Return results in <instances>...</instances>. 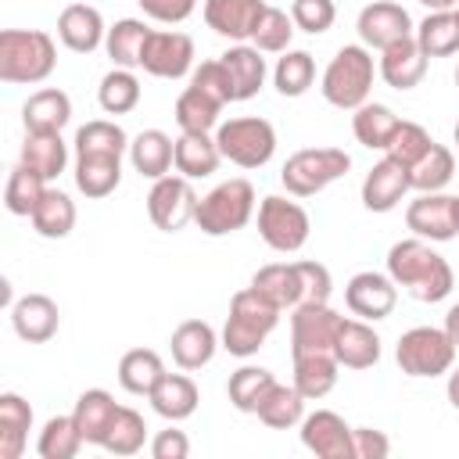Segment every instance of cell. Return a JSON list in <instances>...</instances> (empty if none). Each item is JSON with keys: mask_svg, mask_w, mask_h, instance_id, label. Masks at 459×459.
Listing matches in <instances>:
<instances>
[{"mask_svg": "<svg viewBox=\"0 0 459 459\" xmlns=\"http://www.w3.org/2000/svg\"><path fill=\"white\" fill-rule=\"evenodd\" d=\"M18 161L50 183L68 169V143L61 133H25Z\"/></svg>", "mask_w": 459, "mask_h": 459, "instance_id": "30", "label": "cell"}, {"mask_svg": "<svg viewBox=\"0 0 459 459\" xmlns=\"http://www.w3.org/2000/svg\"><path fill=\"white\" fill-rule=\"evenodd\" d=\"M455 344L445 326H412L394 344V362L405 377H445L455 362Z\"/></svg>", "mask_w": 459, "mask_h": 459, "instance_id": "8", "label": "cell"}, {"mask_svg": "<svg viewBox=\"0 0 459 459\" xmlns=\"http://www.w3.org/2000/svg\"><path fill=\"white\" fill-rule=\"evenodd\" d=\"M136 4L151 22L161 25H179L197 11V0H136Z\"/></svg>", "mask_w": 459, "mask_h": 459, "instance_id": "54", "label": "cell"}, {"mask_svg": "<svg viewBox=\"0 0 459 459\" xmlns=\"http://www.w3.org/2000/svg\"><path fill=\"white\" fill-rule=\"evenodd\" d=\"M194 179L186 176H161L154 179L151 194H147V215L161 233H179L186 222H194L197 215V194L190 186Z\"/></svg>", "mask_w": 459, "mask_h": 459, "instance_id": "10", "label": "cell"}, {"mask_svg": "<svg viewBox=\"0 0 459 459\" xmlns=\"http://www.w3.org/2000/svg\"><path fill=\"white\" fill-rule=\"evenodd\" d=\"M455 86H459V65H455Z\"/></svg>", "mask_w": 459, "mask_h": 459, "instance_id": "62", "label": "cell"}, {"mask_svg": "<svg viewBox=\"0 0 459 459\" xmlns=\"http://www.w3.org/2000/svg\"><path fill=\"white\" fill-rule=\"evenodd\" d=\"M219 61H222V68H226V75H230L233 104L258 97V90L265 86V57H262L258 47L237 43V47H230L226 54H219Z\"/></svg>", "mask_w": 459, "mask_h": 459, "instance_id": "25", "label": "cell"}, {"mask_svg": "<svg viewBox=\"0 0 459 459\" xmlns=\"http://www.w3.org/2000/svg\"><path fill=\"white\" fill-rule=\"evenodd\" d=\"M57 65V43L43 29H4L0 32V79L7 86H36L50 79Z\"/></svg>", "mask_w": 459, "mask_h": 459, "instance_id": "2", "label": "cell"}, {"mask_svg": "<svg viewBox=\"0 0 459 459\" xmlns=\"http://www.w3.org/2000/svg\"><path fill=\"white\" fill-rule=\"evenodd\" d=\"M68 122H72V100L57 86H43V90L29 93V100L22 104L25 133H61Z\"/></svg>", "mask_w": 459, "mask_h": 459, "instance_id": "27", "label": "cell"}, {"mask_svg": "<svg viewBox=\"0 0 459 459\" xmlns=\"http://www.w3.org/2000/svg\"><path fill=\"white\" fill-rule=\"evenodd\" d=\"M29 222H32V230H36L39 237H47V240H65V237L75 230V201H72L65 190L47 186V194L39 197L36 212L29 215Z\"/></svg>", "mask_w": 459, "mask_h": 459, "instance_id": "34", "label": "cell"}, {"mask_svg": "<svg viewBox=\"0 0 459 459\" xmlns=\"http://www.w3.org/2000/svg\"><path fill=\"white\" fill-rule=\"evenodd\" d=\"M344 305L351 316L366 319V323H377V319H387L398 305V283L387 276V273H355L348 283H344Z\"/></svg>", "mask_w": 459, "mask_h": 459, "instance_id": "14", "label": "cell"}, {"mask_svg": "<svg viewBox=\"0 0 459 459\" xmlns=\"http://www.w3.org/2000/svg\"><path fill=\"white\" fill-rule=\"evenodd\" d=\"M337 18V7L333 0H294L290 4V22L298 32H308V36H323Z\"/></svg>", "mask_w": 459, "mask_h": 459, "instance_id": "52", "label": "cell"}, {"mask_svg": "<svg viewBox=\"0 0 459 459\" xmlns=\"http://www.w3.org/2000/svg\"><path fill=\"white\" fill-rule=\"evenodd\" d=\"M430 143H434V136L420 126V122H409V118H402L398 122V129H394V136H391V143L384 147V154L391 158V161H398L405 172L430 151Z\"/></svg>", "mask_w": 459, "mask_h": 459, "instance_id": "50", "label": "cell"}, {"mask_svg": "<svg viewBox=\"0 0 459 459\" xmlns=\"http://www.w3.org/2000/svg\"><path fill=\"white\" fill-rule=\"evenodd\" d=\"M104 36H108V25L100 11L90 4H68L57 14V39L72 54H93L97 47H104Z\"/></svg>", "mask_w": 459, "mask_h": 459, "instance_id": "22", "label": "cell"}, {"mask_svg": "<svg viewBox=\"0 0 459 459\" xmlns=\"http://www.w3.org/2000/svg\"><path fill=\"white\" fill-rule=\"evenodd\" d=\"M222 100L212 97L208 90L201 86H186L179 97H176V122L183 133H212L219 126V115H222Z\"/></svg>", "mask_w": 459, "mask_h": 459, "instance_id": "36", "label": "cell"}, {"mask_svg": "<svg viewBox=\"0 0 459 459\" xmlns=\"http://www.w3.org/2000/svg\"><path fill=\"white\" fill-rule=\"evenodd\" d=\"M258 237L280 251V255H294L305 247L308 233H312V219L298 201H287L280 194H269L258 201Z\"/></svg>", "mask_w": 459, "mask_h": 459, "instance_id": "9", "label": "cell"}, {"mask_svg": "<svg viewBox=\"0 0 459 459\" xmlns=\"http://www.w3.org/2000/svg\"><path fill=\"white\" fill-rule=\"evenodd\" d=\"M273 384H276V377L265 366H240V369L230 373V384H226L230 405L237 412H258V405L265 402Z\"/></svg>", "mask_w": 459, "mask_h": 459, "instance_id": "42", "label": "cell"}, {"mask_svg": "<svg viewBox=\"0 0 459 459\" xmlns=\"http://www.w3.org/2000/svg\"><path fill=\"white\" fill-rule=\"evenodd\" d=\"M255 219V186L247 179H226L219 186H212L201 201H197V230L208 237H226L244 230Z\"/></svg>", "mask_w": 459, "mask_h": 459, "instance_id": "5", "label": "cell"}, {"mask_svg": "<svg viewBox=\"0 0 459 459\" xmlns=\"http://www.w3.org/2000/svg\"><path fill=\"white\" fill-rule=\"evenodd\" d=\"M355 32H359V43H362V47L384 50V47H391L394 39L412 36L416 25H412V18H409V11H405L402 4H394V0H373V4H366V7L359 11Z\"/></svg>", "mask_w": 459, "mask_h": 459, "instance_id": "15", "label": "cell"}, {"mask_svg": "<svg viewBox=\"0 0 459 459\" xmlns=\"http://www.w3.org/2000/svg\"><path fill=\"white\" fill-rule=\"evenodd\" d=\"M11 326L25 344H47L61 326V312H57L54 298L25 294L11 305Z\"/></svg>", "mask_w": 459, "mask_h": 459, "instance_id": "21", "label": "cell"}, {"mask_svg": "<svg viewBox=\"0 0 459 459\" xmlns=\"http://www.w3.org/2000/svg\"><path fill=\"white\" fill-rule=\"evenodd\" d=\"M387 276L409 298H416L423 305L445 301L452 294V287H455L452 265L430 247V240H420V237L391 244V251H387Z\"/></svg>", "mask_w": 459, "mask_h": 459, "instance_id": "1", "label": "cell"}, {"mask_svg": "<svg viewBox=\"0 0 459 459\" xmlns=\"http://www.w3.org/2000/svg\"><path fill=\"white\" fill-rule=\"evenodd\" d=\"M455 176V154L445 143H430V151L409 169V186L416 194H437Z\"/></svg>", "mask_w": 459, "mask_h": 459, "instance_id": "43", "label": "cell"}, {"mask_svg": "<svg viewBox=\"0 0 459 459\" xmlns=\"http://www.w3.org/2000/svg\"><path fill=\"white\" fill-rule=\"evenodd\" d=\"M276 323H280V308L255 287H244L230 301V316L222 326V348L237 359H247L269 341Z\"/></svg>", "mask_w": 459, "mask_h": 459, "instance_id": "4", "label": "cell"}, {"mask_svg": "<svg viewBox=\"0 0 459 459\" xmlns=\"http://www.w3.org/2000/svg\"><path fill=\"white\" fill-rule=\"evenodd\" d=\"M151 455L154 459H186L190 455V437L183 430H176V427L158 430L154 441H151Z\"/></svg>", "mask_w": 459, "mask_h": 459, "instance_id": "56", "label": "cell"}, {"mask_svg": "<svg viewBox=\"0 0 459 459\" xmlns=\"http://www.w3.org/2000/svg\"><path fill=\"white\" fill-rule=\"evenodd\" d=\"M409 190H412V186H409V172H405L398 161H391V158L384 154V158L366 172V179H362V208H366V212H377V215L394 212Z\"/></svg>", "mask_w": 459, "mask_h": 459, "instance_id": "19", "label": "cell"}, {"mask_svg": "<svg viewBox=\"0 0 459 459\" xmlns=\"http://www.w3.org/2000/svg\"><path fill=\"white\" fill-rule=\"evenodd\" d=\"M341 319L330 301H301L290 308V355H308V351H330L341 330Z\"/></svg>", "mask_w": 459, "mask_h": 459, "instance_id": "12", "label": "cell"}, {"mask_svg": "<svg viewBox=\"0 0 459 459\" xmlns=\"http://www.w3.org/2000/svg\"><path fill=\"white\" fill-rule=\"evenodd\" d=\"M445 394H448L452 409L459 412V366H455V369H448V384H445Z\"/></svg>", "mask_w": 459, "mask_h": 459, "instance_id": "58", "label": "cell"}, {"mask_svg": "<svg viewBox=\"0 0 459 459\" xmlns=\"http://www.w3.org/2000/svg\"><path fill=\"white\" fill-rule=\"evenodd\" d=\"M298 434H301V445H305L312 455H319V459H355L351 427H348L344 416H337L333 409L305 412Z\"/></svg>", "mask_w": 459, "mask_h": 459, "instance_id": "16", "label": "cell"}, {"mask_svg": "<svg viewBox=\"0 0 459 459\" xmlns=\"http://www.w3.org/2000/svg\"><path fill=\"white\" fill-rule=\"evenodd\" d=\"M316 82V57L308 50H283L273 68V86L280 97H301Z\"/></svg>", "mask_w": 459, "mask_h": 459, "instance_id": "45", "label": "cell"}, {"mask_svg": "<svg viewBox=\"0 0 459 459\" xmlns=\"http://www.w3.org/2000/svg\"><path fill=\"white\" fill-rule=\"evenodd\" d=\"M82 434L75 427L72 416H50L39 430V441H36V452L39 459H75L79 448H82Z\"/></svg>", "mask_w": 459, "mask_h": 459, "instance_id": "47", "label": "cell"}, {"mask_svg": "<svg viewBox=\"0 0 459 459\" xmlns=\"http://www.w3.org/2000/svg\"><path fill=\"white\" fill-rule=\"evenodd\" d=\"M147 402H151V409H154L161 420L179 423V420H190V416L197 412L201 391H197V384H194L186 373H165V377L154 384V391L147 394Z\"/></svg>", "mask_w": 459, "mask_h": 459, "instance_id": "28", "label": "cell"}, {"mask_svg": "<svg viewBox=\"0 0 459 459\" xmlns=\"http://www.w3.org/2000/svg\"><path fill=\"white\" fill-rule=\"evenodd\" d=\"M405 226L412 230V237L430 240V244H445L459 237V197L455 194H420L416 201H409L405 208Z\"/></svg>", "mask_w": 459, "mask_h": 459, "instance_id": "11", "label": "cell"}, {"mask_svg": "<svg viewBox=\"0 0 459 459\" xmlns=\"http://www.w3.org/2000/svg\"><path fill=\"white\" fill-rule=\"evenodd\" d=\"M348 169H351L348 151H341V147H305V151H294L283 161L280 183L287 186L290 197H316L319 190H326L330 183L348 176Z\"/></svg>", "mask_w": 459, "mask_h": 459, "instance_id": "6", "label": "cell"}, {"mask_svg": "<svg viewBox=\"0 0 459 459\" xmlns=\"http://www.w3.org/2000/svg\"><path fill=\"white\" fill-rule=\"evenodd\" d=\"M190 82L194 86H201V90H208L212 97H219L222 104H233V93H230V75H226V68H222V61L215 57V61H201L194 72H190Z\"/></svg>", "mask_w": 459, "mask_h": 459, "instance_id": "53", "label": "cell"}, {"mask_svg": "<svg viewBox=\"0 0 459 459\" xmlns=\"http://www.w3.org/2000/svg\"><path fill=\"white\" fill-rule=\"evenodd\" d=\"M251 287H255L258 294H265L280 312H290V308H298L301 301H308L301 262H273V265H262V269L251 276Z\"/></svg>", "mask_w": 459, "mask_h": 459, "instance_id": "20", "label": "cell"}, {"mask_svg": "<svg viewBox=\"0 0 459 459\" xmlns=\"http://www.w3.org/2000/svg\"><path fill=\"white\" fill-rule=\"evenodd\" d=\"M72 147H75V158H82V154L122 158V154H129V136H126V129H122L118 122H111V118H93V122H86V126L75 129Z\"/></svg>", "mask_w": 459, "mask_h": 459, "instance_id": "39", "label": "cell"}, {"mask_svg": "<svg viewBox=\"0 0 459 459\" xmlns=\"http://www.w3.org/2000/svg\"><path fill=\"white\" fill-rule=\"evenodd\" d=\"M427 11H455V4L459 0H420Z\"/></svg>", "mask_w": 459, "mask_h": 459, "instance_id": "59", "label": "cell"}, {"mask_svg": "<svg viewBox=\"0 0 459 459\" xmlns=\"http://www.w3.org/2000/svg\"><path fill=\"white\" fill-rule=\"evenodd\" d=\"M294 32L298 29H294V22H290L287 11L265 7V14L258 18V29L251 36V47H258L262 54H283V50H290V36Z\"/></svg>", "mask_w": 459, "mask_h": 459, "instance_id": "51", "label": "cell"}, {"mask_svg": "<svg viewBox=\"0 0 459 459\" xmlns=\"http://www.w3.org/2000/svg\"><path fill=\"white\" fill-rule=\"evenodd\" d=\"M222 151L212 133H179L176 136V172L186 179H204L219 169Z\"/></svg>", "mask_w": 459, "mask_h": 459, "instance_id": "32", "label": "cell"}, {"mask_svg": "<svg viewBox=\"0 0 459 459\" xmlns=\"http://www.w3.org/2000/svg\"><path fill=\"white\" fill-rule=\"evenodd\" d=\"M351 448H355V459H387L391 455V441L377 427H351Z\"/></svg>", "mask_w": 459, "mask_h": 459, "instance_id": "55", "label": "cell"}, {"mask_svg": "<svg viewBox=\"0 0 459 459\" xmlns=\"http://www.w3.org/2000/svg\"><path fill=\"white\" fill-rule=\"evenodd\" d=\"M255 416H258L265 427H273V430L301 427V420H305V394H301L294 384H280V380H276Z\"/></svg>", "mask_w": 459, "mask_h": 459, "instance_id": "41", "label": "cell"}, {"mask_svg": "<svg viewBox=\"0 0 459 459\" xmlns=\"http://www.w3.org/2000/svg\"><path fill=\"white\" fill-rule=\"evenodd\" d=\"M452 140H455V147H459V122H455V129H452Z\"/></svg>", "mask_w": 459, "mask_h": 459, "instance_id": "60", "label": "cell"}, {"mask_svg": "<svg viewBox=\"0 0 459 459\" xmlns=\"http://www.w3.org/2000/svg\"><path fill=\"white\" fill-rule=\"evenodd\" d=\"M147 36H151V29L140 18H118L108 29V36H104V50H108L111 65H118V68H140Z\"/></svg>", "mask_w": 459, "mask_h": 459, "instance_id": "38", "label": "cell"}, {"mask_svg": "<svg viewBox=\"0 0 459 459\" xmlns=\"http://www.w3.org/2000/svg\"><path fill=\"white\" fill-rule=\"evenodd\" d=\"M118 409H122V405H118L104 387L82 391V394L75 398V409H72V420H75L82 441L104 448V437H108V430H111V423H115V416H118Z\"/></svg>", "mask_w": 459, "mask_h": 459, "instance_id": "26", "label": "cell"}, {"mask_svg": "<svg viewBox=\"0 0 459 459\" xmlns=\"http://www.w3.org/2000/svg\"><path fill=\"white\" fill-rule=\"evenodd\" d=\"M341 362L330 351H308L294 355V387L305 394V402H319L337 387Z\"/></svg>", "mask_w": 459, "mask_h": 459, "instance_id": "33", "label": "cell"}, {"mask_svg": "<svg viewBox=\"0 0 459 459\" xmlns=\"http://www.w3.org/2000/svg\"><path fill=\"white\" fill-rule=\"evenodd\" d=\"M122 183V158H104V154H82L75 158V186L82 197L100 201L115 194Z\"/></svg>", "mask_w": 459, "mask_h": 459, "instance_id": "35", "label": "cell"}, {"mask_svg": "<svg viewBox=\"0 0 459 459\" xmlns=\"http://www.w3.org/2000/svg\"><path fill=\"white\" fill-rule=\"evenodd\" d=\"M452 14H455V22H459V4H455V11H452Z\"/></svg>", "mask_w": 459, "mask_h": 459, "instance_id": "61", "label": "cell"}, {"mask_svg": "<svg viewBox=\"0 0 459 459\" xmlns=\"http://www.w3.org/2000/svg\"><path fill=\"white\" fill-rule=\"evenodd\" d=\"M97 104L104 115H129L140 104V79L133 68H111L97 86Z\"/></svg>", "mask_w": 459, "mask_h": 459, "instance_id": "46", "label": "cell"}, {"mask_svg": "<svg viewBox=\"0 0 459 459\" xmlns=\"http://www.w3.org/2000/svg\"><path fill=\"white\" fill-rule=\"evenodd\" d=\"M265 7V0H204V25L222 39L247 43Z\"/></svg>", "mask_w": 459, "mask_h": 459, "instance_id": "17", "label": "cell"}, {"mask_svg": "<svg viewBox=\"0 0 459 459\" xmlns=\"http://www.w3.org/2000/svg\"><path fill=\"white\" fill-rule=\"evenodd\" d=\"M215 143L222 158L233 161L237 169H262L276 154V129L269 118L240 115V118H226L215 126Z\"/></svg>", "mask_w": 459, "mask_h": 459, "instance_id": "7", "label": "cell"}, {"mask_svg": "<svg viewBox=\"0 0 459 459\" xmlns=\"http://www.w3.org/2000/svg\"><path fill=\"white\" fill-rule=\"evenodd\" d=\"M161 377H165V362L151 348H133V351H126L118 359V384L129 394H143L147 398Z\"/></svg>", "mask_w": 459, "mask_h": 459, "instance_id": "40", "label": "cell"}, {"mask_svg": "<svg viewBox=\"0 0 459 459\" xmlns=\"http://www.w3.org/2000/svg\"><path fill=\"white\" fill-rule=\"evenodd\" d=\"M140 68L154 79H183L194 72V39L176 29H151Z\"/></svg>", "mask_w": 459, "mask_h": 459, "instance_id": "13", "label": "cell"}, {"mask_svg": "<svg viewBox=\"0 0 459 459\" xmlns=\"http://www.w3.org/2000/svg\"><path fill=\"white\" fill-rule=\"evenodd\" d=\"M427 54L420 50L416 36H405V39H394L391 47L380 50V61H377V75L391 86V90H412L423 82L427 75Z\"/></svg>", "mask_w": 459, "mask_h": 459, "instance_id": "18", "label": "cell"}, {"mask_svg": "<svg viewBox=\"0 0 459 459\" xmlns=\"http://www.w3.org/2000/svg\"><path fill=\"white\" fill-rule=\"evenodd\" d=\"M143 445H147V423H143V416L136 409L122 405L118 416H115V423H111V430H108V437H104V452H111V455H136Z\"/></svg>", "mask_w": 459, "mask_h": 459, "instance_id": "49", "label": "cell"}, {"mask_svg": "<svg viewBox=\"0 0 459 459\" xmlns=\"http://www.w3.org/2000/svg\"><path fill=\"white\" fill-rule=\"evenodd\" d=\"M412 36L427 57H452L459 50V22L452 11H430Z\"/></svg>", "mask_w": 459, "mask_h": 459, "instance_id": "44", "label": "cell"}, {"mask_svg": "<svg viewBox=\"0 0 459 459\" xmlns=\"http://www.w3.org/2000/svg\"><path fill=\"white\" fill-rule=\"evenodd\" d=\"M373 79H377L373 50L362 47V43H344V47L330 57V65L323 68L319 93H323L326 104H333V108H341V111H355L359 104L369 100Z\"/></svg>", "mask_w": 459, "mask_h": 459, "instance_id": "3", "label": "cell"}, {"mask_svg": "<svg viewBox=\"0 0 459 459\" xmlns=\"http://www.w3.org/2000/svg\"><path fill=\"white\" fill-rule=\"evenodd\" d=\"M380 333L366 319H341L337 341H333V359L344 369H373L380 362Z\"/></svg>", "mask_w": 459, "mask_h": 459, "instance_id": "24", "label": "cell"}, {"mask_svg": "<svg viewBox=\"0 0 459 459\" xmlns=\"http://www.w3.org/2000/svg\"><path fill=\"white\" fill-rule=\"evenodd\" d=\"M129 161L143 179H161L176 165V140L161 129H143L129 140Z\"/></svg>", "mask_w": 459, "mask_h": 459, "instance_id": "29", "label": "cell"}, {"mask_svg": "<svg viewBox=\"0 0 459 459\" xmlns=\"http://www.w3.org/2000/svg\"><path fill=\"white\" fill-rule=\"evenodd\" d=\"M47 194V179L43 176H36L32 169H25L22 161L11 169V176H7V190H4V204H7V212L11 215H32L36 212V204H39V197Z\"/></svg>", "mask_w": 459, "mask_h": 459, "instance_id": "48", "label": "cell"}, {"mask_svg": "<svg viewBox=\"0 0 459 459\" xmlns=\"http://www.w3.org/2000/svg\"><path fill=\"white\" fill-rule=\"evenodd\" d=\"M29 430H32V405L22 394L4 391L0 394V459H22Z\"/></svg>", "mask_w": 459, "mask_h": 459, "instance_id": "31", "label": "cell"}, {"mask_svg": "<svg viewBox=\"0 0 459 459\" xmlns=\"http://www.w3.org/2000/svg\"><path fill=\"white\" fill-rule=\"evenodd\" d=\"M398 122H402V118H398L387 104H377V100H366V104H359V108L351 111V133H355V140H359L362 147H369V151H384V147L391 143Z\"/></svg>", "mask_w": 459, "mask_h": 459, "instance_id": "37", "label": "cell"}, {"mask_svg": "<svg viewBox=\"0 0 459 459\" xmlns=\"http://www.w3.org/2000/svg\"><path fill=\"white\" fill-rule=\"evenodd\" d=\"M445 333H448V337H452V344L459 348V301L445 312Z\"/></svg>", "mask_w": 459, "mask_h": 459, "instance_id": "57", "label": "cell"}, {"mask_svg": "<svg viewBox=\"0 0 459 459\" xmlns=\"http://www.w3.org/2000/svg\"><path fill=\"white\" fill-rule=\"evenodd\" d=\"M219 344H222L219 333H215L204 319H183V323L172 330V337H169L172 362H176L179 369H186V373L208 366V362L215 359V348H219Z\"/></svg>", "mask_w": 459, "mask_h": 459, "instance_id": "23", "label": "cell"}]
</instances>
